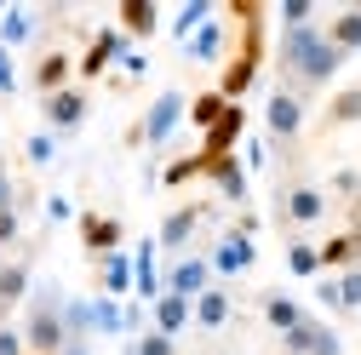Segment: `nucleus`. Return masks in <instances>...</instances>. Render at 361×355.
<instances>
[{"label": "nucleus", "mask_w": 361, "mask_h": 355, "mask_svg": "<svg viewBox=\"0 0 361 355\" xmlns=\"http://www.w3.org/2000/svg\"><path fill=\"white\" fill-rule=\"evenodd\" d=\"M230 316H235V304H230V292H224V287H207V292L190 304V327H201V332L230 327Z\"/></svg>", "instance_id": "19"}, {"label": "nucleus", "mask_w": 361, "mask_h": 355, "mask_svg": "<svg viewBox=\"0 0 361 355\" xmlns=\"http://www.w3.org/2000/svg\"><path fill=\"white\" fill-rule=\"evenodd\" d=\"M0 92H6V98L18 92V63H12V52H6V46H0Z\"/></svg>", "instance_id": "45"}, {"label": "nucleus", "mask_w": 361, "mask_h": 355, "mask_svg": "<svg viewBox=\"0 0 361 355\" xmlns=\"http://www.w3.org/2000/svg\"><path fill=\"white\" fill-rule=\"evenodd\" d=\"M29 86L40 98H52V92H63V86H75V52L69 46H47L35 58V69H29Z\"/></svg>", "instance_id": "12"}, {"label": "nucleus", "mask_w": 361, "mask_h": 355, "mask_svg": "<svg viewBox=\"0 0 361 355\" xmlns=\"http://www.w3.org/2000/svg\"><path fill=\"white\" fill-rule=\"evenodd\" d=\"M69 332H63V292L58 287H40L29 298V316H23V349L29 355H63Z\"/></svg>", "instance_id": "3"}, {"label": "nucleus", "mask_w": 361, "mask_h": 355, "mask_svg": "<svg viewBox=\"0 0 361 355\" xmlns=\"http://www.w3.org/2000/svg\"><path fill=\"white\" fill-rule=\"evenodd\" d=\"M252 230H258V218H252V212H241L235 224L212 241V252H207L212 275H247L252 263H258V241H252Z\"/></svg>", "instance_id": "5"}, {"label": "nucleus", "mask_w": 361, "mask_h": 355, "mask_svg": "<svg viewBox=\"0 0 361 355\" xmlns=\"http://www.w3.org/2000/svg\"><path fill=\"white\" fill-rule=\"evenodd\" d=\"M310 355H344V338H338L327 321H315V344H310Z\"/></svg>", "instance_id": "40"}, {"label": "nucleus", "mask_w": 361, "mask_h": 355, "mask_svg": "<svg viewBox=\"0 0 361 355\" xmlns=\"http://www.w3.org/2000/svg\"><path fill=\"white\" fill-rule=\"evenodd\" d=\"M230 46H235V40H230V23L212 18V23H201V29L184 40V58H190V63H224Z\"/></svg>", "instance_id": "16"}, {"label": "nucleus", "mask_w": 361, "mask_h": 355, "mask_svg": "<svg viewBox=\"0 0 361 355\" xmlns=\"http://www.w3.org/2000/svg\"><path fill=\"white\" fill-rule=\"evenodd\" d=\"M241 138H247V109H241V104H230L218 126H207V132H201V149H195V155H201V161H224V155H235V144H241Z\"/></svg>", "instance_id": "13"}, {"label": "nucleus", "mask_w": 361, "mask_h": 355, "mask_svg": "<svg viewBox=\"0 0 361 355\" xmlns=\"http://www.w3.org/2000/svg\"><path fill=\"white\" fill-rule=\"evenodd\" d=\"M258 316H264L269 332H293V327L310 316V309H304L293 292H264V298H258Z\"/></svg>", "instance_id": "21"}, {"label": "nucleus", "mask_w": 361, "mask_h": 355, "mask_svg": "<svg viewBox=\"0 0 361 355\" xmlns=\"http://www.w3.org/2000/svg\"><path fill=\"white\" fill-rule=\"evenodd\" d=\"M75 235H80V247L92 252V258H104V252H121V241H126V224H121L115 212L86 206V212H75Z\"/></svg>", "instance_id": "10"}, {"label": "nucleus", "mask_w": 361, "mask_h": 355, "mask_svg": "<svg viewBox=\"0 0 361 355\" xmlns=\"http://www.w3.org/2000/svg\"><path fill=\"white\" fill-rule=\"evenodd\" d=\"M184 115H190V92H178V86H166V92H155V104L144 109V120L132 126V149H166V138L178 126H184Z\"/></svg>", "instance_id": "4"}, {"label": "nucleus", "mask_w": 361, "mask_h": 355, "mask_svg": "<svg viewBox=\"0 0 361 355\" xmlns=\"http://www.w3.org/2000/svg\"><path fill=\"white\" fill-rule=\"evenodd\" d=\"M126 355H178V338H161V332H138Z\"/></svg>", "instance_id": "37"}, {"label": "nucleus", "mask_w": 361, "mask_h": 355, "mask_svg": "<svg viewBox=\"0 0 361 355\" xmlns=\"http://www.w3.org/2000/svg\"><path fill=\"white\" fill-rule=\"evenodd\" d=\"M235 161H241V166H247V172H264V166H269V149H264V144H258V138H247V144H241V155H235Z\"/></svg>", "instance_id": "41"}, {"label": "nucleus", "mask_w": 361, "mask_h": 355, "mask_svg": "<svg viewBox=\"0 0 361 355\" xmlns=\"http://www.w3.org/2000/svg\"><path fill=\"white\" fill-rule=\"evenodd\" d=\"M315 23V0H281V29H304Z\"/></svg>", "instance_id": "38"}, {"label": "nucleus", "mask_w": 361, "mask_h": 355, "mask_svg": "<svg viewBox=\"0 0 361 355\" xmlns=\"http://www.w3.org/2000/svg\"><path fill=\"white\" fill-rule=\"evenodd\" d=\"M322 35L333 40V52H338V58H355V52H361V6L333 12V18L322 23Z\"/></svg>", "instance_id": "23"}, {"label": "nucleus", "mask_w": 361, "mask_h": 355, "mask_svg": "<svg viewBox=\"0 0 361 355\" xmlns=\"http://www.w3.org/2000/svg\"><path fill=\"white\" fill-rule=\"evenodd\" d=\"M230 23L241 29V40H235V58H224L212 92H218L224 104H241V98L252 92L258 69H264V6H258V0H235V6H230Z\"/></svg>", "instance_id": "2"}, {"label": "nucleus", "mask_w": 361, "mask_h": 355, "mask_svg": "<svg viewBox=\"0 0 361 355\" xmlns=\"http://www.w3.org/2000/svg\"><path fill=\"white\" fill-rule=\"evenodd\" d=\"M132 52V40L115 29V23H104V29H92V40H86V52L75 58V75L80 80H98V75H109L121 58Z\"/></svg>", "instance_id": "7"}, {"label": "nucleus", "mask_w": 361, "mask_h": 355, "mask_svg": "<svg viewBox=\"0 0 361 355\" xmlns=\"http://www.w3.org/2000/svg\"><path fill=\"white\" fill-rule=\"evenodd\" d=\"M224 109H230V104H224L218 92H195V98H190V115H184V120H190L195 132H207V126H218V120H224Z\"/></svg>", "instance_id": "32"}, {"label": "nucleus", "mask_w": 361, "mask_h": 355, "mask_svg": "<svg viewBox=\"0 0 361 355\" xmlns=\"http://www.w3.org/2000/svg\"><path fill=\"white\" fill-rule=\"evenodd\" d=\"M327 126H355L361 120V86H350V92H338L333 104H327V115H322Z\"/></svg>", "instance_id": "34"}, {"label": "nucleus", "mask_w": 361, "mask_h": 355, "mask_svg": "<svg viewBox=\"0 0 361 355\" xmlns=\"http://www.w3.org/2000/svg\"><path fill=\"white\" fill-rule=\"evenodd\" d=\"M161 292H166V281H161V252H155V235H149V241L132 247V298H138V304H155Z\"/></svg>", "instance_id": "14"}, {"label": "nucleus", "mask_w": 361, "mask_h": 355, "mask_svg": "<svg viewBox=\"0 0 361 355\" xmlns=\"http://www.w3.org/2000/svg\"><path fill=\"white\" fill-rule=\"evenodd\" d=\"M63 332H69V344L92 338V298H63Z\"/></svg>", "instance_id": "30"}, {"label": "nucleus", "mask_w": 361, "mask_h": 355, "mask_svg": "<svg viewBox=\"0 0 361 355\" xmlns=\"http://www.w3.org/2000/svg\"><path fill=\"white\" fill-rule=\"evenodd\" d=\"M92 275H98V292H104V298H121V304H126V292H132V252L121 247V252L92 258Z\"/></svg>", "instance_id": "17"}, {"label": "nucleus", "mask_w": 361, "mask_h": 355, "mask_svg": "<svg viewBox=\"0 0 361 355\" xmlns=\"http://www.w3.org/2000/svg\"><path fill=\"white\" fill-rule=\"evenodd\" d=\"M315 252H322V270H355V263H361V230H338Z\"/></svg>", "instance_id": "24"}, {"label": "nucleus", "mask_w": 361, "mask_h": 355, "mask_svg": "<svg viewBox=\"0 0 361 355\" xmlns=\"http://www.w3.org/2000/svg\"><path fill=\"white\" fill-rule=\"evenodd\" d=\"M23 155H29V166H52V161H58V138H52V132H47V126H40V132H35V138L23 144Z\"/></svg>", "instance_id": "35"}, {"label": "nucleus", "mask_w": 361, "mask_h": 355, "mask_svg": "<svg viewBox=\"0 0 361 355\" xmlns=\"http://www.w3.org/2000/svg\"><path fill=\"white\" fill-rule=\"evenodd\" d=\"M23 241V212H0V247H18Z\"/></svg>", "instance_id": "42"}, {"label": "nucleus", "mask_w": 361, "mask_h": 355, "mask_svg": "<svg viewBox=\"0 0 361 355\" xmlns=\"http://www.w3.org/2000/svg\"><path fill=\"white\" fill-rule=\"evenodd\" d=\"M92 332H104V338H121L126 332V304L121 298H92Z\"/></svg>", "instance_id": "27"}, {"label": "nucleus", "mask_w": 361, "mask_h": 355, "mask_svg": "<svg viewBox=\"0 0 361 355\" xmlns=\"http://www.w3.org/2000/svg\"><path fill=\"white\" fill-rule=\"evenodd\" d=\"M144 69H149V58H144V52H138V46H132V52H126V58H121V75H132V80H138V75H144Z\"/></svg>", "instance_id": "46"}, {"label": "nucleus", "mask_w": 361, "mask_h": 355, "mask_svg": "<svg viewBox=\"0 0 361 355\" xmlns=\"http://www.w3.org/2000/svg\"><path fill=\"white\" fill-rule=\"evenodd\" d=\"M276 69L281 86L293 98H310L344 69V58L333 52V40L322 35V23H304V29H281V46H276Z\"/></svg>", "instance_id": "1"}, {"label": "nucleus", "mask_w": 361, "mask_h": 355, "mask_svg": "<svg viewBox=\"0 0 361 355\" xmlns=\"http://www.w3.org/2000/svg\"><path fill=\"white\" fill-rule=\"evenodd\" d=\"M0 12H6V6H0Z\"/></svg>", "instance_id": "49"}, {"label": "nucleus", "mask_w": 361, "mask_h": 355, "mask_svg": "<svg viewBox=\"0 0 361 355\" xmlns=\"http://www.w3.org/2000/svg\"><path fill=\"white\" fill-rule=\"evenodd\" d=\"M212 218V201H184V206H172L161 218V230H155V252H172V258H184L190 241L201 235V224Z\"/></svg>", "instance_id": "6"}, {"label": "nucleus", "mask_w": 361, "mask_h": 355, "mask_svg": "<svg viewBox=\"0 0 361 355\" xmlns=\"http://www.w3.org/2000/svg\"><path fill=\"white\" fill-rule=\"evenodd\" d=\"M327 189H315V184H287L281 189V224H293V230H310V224H322L327 218Z\"/></svg>", "instance_id": "11"}, {"label": "nucleus", "mask_w": 361, "mask_h": 355, "mask_svg": "<svg viewBox=\"0 0 361 355\" xmlns=\"http://www.w3.org/2000/svg\"><path fill=\"white\" fill-rule=\"evenodd\" d=\"M333 195L355 206V195H361V172H355V166H344V172H333ZM333 195H327V201H333Z\"/></svg>", "instance_id": "39"}, {"label": "nucleus", "mask_w": 361, "mask_h": 355, "mask_svg": "<svg viewBox=\"0 0 361 355\" xmlns=\"http://www.w3.org/2000/svg\"><path fill=\"white\" fill-rule=\"evenodd\" d=\"M195 178H207V161H201V155H178V161H166L161 184H166V189H184V184H195Z\"/></svg>", "instance_id": "33"}, {"label": "nucleus", "mask_w": 361, "mask_h": 355, "mask_svg": "<svg viewBox=\"0 0 361 355\" xmlns=\"http://www.w3.org/2000/svg\"><path fill=\"white\" fill-rule=\"evenodd\" d=\"M149 332L161 338H178V332H190V298H178V292H161L149 304Z\"/></svg>", "instance_id": "20"}, {"label": "nucleus", "mask_w": 361, "mask_h": 355, "mask_svg": "<svg viewBox=\"0 0 361 355\" xmlns=\"http://www.w3.org/2000/svg\"><path fill=\"white\" fill-rule=\"evenodd\" d=\"M218 18V6H212V0H184V6H178V18H172V35L178 40H190L201 23H212Z\"/></svg>", "instance_id": "31"}, {"label": "nucleus", "mask_w": 361, "mask_h": 355, "mask_svg": "<svg viewBox=\"0 0 361 355\" xmlns=\"http://www.w3.org/2000/svg\"><path fill=\"white\" fill-rule=\"evenodd\" d=\"M35 29H40V12H29V6H6L0 12V46H23V40H35Z\"/></svg>", "instance_id": "26"}, {"label": "nucleus", "mask_w": 361, "mask_h": 355, "mask_svg": "<svg viewBox=\"0 0 361 355\" xmlns=\"http://www.w3.org/2000/svg\"><path fill=\"white\" fill-rule=\"evenodd\" d=\"M207 184L218 189V201H230V206H247V166L235 155H224V161H207Z\"/></svg>", "instance_id": "18"}, {"label": "nucleus", "mask_w": 361, "mask_h": 355, "mask_svg": "<svg viewBox=\"0 0 361 355\" xmlns=\"http://www.w3.org/2000/svg\"><path fill=\"white\" fill-rule=\"evenodd\" d=\"M115 29H121L126 40H149V35L161 29V6H155V0H121Z\"/></svg>", "instance_id": "22"}, {"label": "nucleus", "mask_w": 361, "mask_h": 355, "mask_svg": "<svg viewBox=\"0 0 361 355\" xmlns=\"http://www.w3.org/2000/svg\"><path fill=\"white\" fill-rule=\"evenodd\" d=\"M264 126H269V138H276L281 149L304 138V98H293L287 86H276V92L264 98Z\"/></svg>", "instance_id": "9"}, {"label": "nucleus", "mask_w": 361, "mask_h": 355, "mask_svg": "<svg viewBox=\"0 0 361 355\" xmlns=\"http://www.w3.org/2000/svg\"><path fill=\"white\" fill-rule=\"evenodd\" d=\"M63 355H92V344H63Z\"/></svg>", "instance_id": "47"}, {"label": "nucleus", "mask_w": 361, "mask_h": 355, "mask_svg": "<svg viewBox=\"0 0 361 355\" xmlns=\"http://www.w3.org/2000/svg\"><path fill=\"white\" fill-rule=\"evenodd\" d=\"M47 218L52 224H75V201L69 195H47Z\"/></svg>", "instance_id": "44"}, {"label": "nucleus", "mask_w": 361, "mask_h": 355, "mask_svg": "<svg viewBox=\"0 0 361 355\" xmlns=\"http://www.w3.org/2000/svg\"><path fill=\"white\" fill-rule=\"evenodd\" d=\"M35 270H29V258H6V263H0V309H6V316H12V309L29 298V281Z\"/></svg>", "instance_id": "25"}, {"label": "nucleus", "mask_w": 361, "mask_h": 355, "mask_svg": "<svg viewBox=\"0 0 361 355\" xmlns=\"http://www.w3.org/2000/svg\"><path fill=\"white\" fill-rule=\"evenodd\" d=\"M86 115H92V98H86V86H63V92L40 98V120H47L52 138H69V132H80Z\"/></svg>", "instance_id": "8"}, {"label": "nucleus", "mask_w": 361, "mask_h": 355, "mask_svg": "<svg viewBox=\"0 0 361 355\" xmlns=\"http://www.w3.org/2000/svg\"><path fill=\"white\" fill-rule=\"evenodd\" d=\"M287 270H293L298 281H315V275H322V252H315V241H304V235L287 241Z\"/></svg>", "instance_id": "28"}, {"label": "nucleus", "mask_w": 361, "mask_h": 355, "mask_svg": "<svg viewBox=\"0 0 361 355\" xmlns=\"http://www.w3.org/2000/svg\"><path fill=\"white\" fill-rule=\"evenodd\" d=\"M310 344H315V316H304L293 332H281V355H310Z\"/></svg>", "instance_id": "36"}, {"label": "nucleus", "mask_w": 361, "mask_h": 355, "mask_svg": "<svg viewBox=\"0 0 361 355\" xmlns=\"http://www.w3.org/2000/svg\"><path fill=\"white\" fill-rule=\"evenodd\" d=\"M6 321H12V316H6V309H0V327H6Z\"/></svg>", "instance_id": "48"}, {"label": "nucleus", "mask_w": 361, "mask_h": 355, "mask_svg": "<svg viewBox=\"0 0 361 355\" xmlns=\"http://www.w3.org/2000/svg\"><path fill=\"white\" fill-rule=\"evenodd\" d=\"M0 355H29V349H23V327H18V321L0 327Z\"/></svg>", "instance_id": "43"}, {"label": "nucleus", "mask_w": 361, "mask_h": 355, "mask_svg": "<svg viewBox=\"0 0 361 355\" xmlns=\"http://www.w3.org/2000/svg\"><path fill=\"white\" fill-rule=\"evenodd\" d=\"M333 304H338V316H361V263L333 275Z\"/></svg>", "instance_id": "29"}, {"label": "nucleus", "mask_w": 361, "mask_h": 355, "mask_svg": "<svg viewBox=\"0 0 361 355\" xmlns=\"http://www.w3.org/2000/svg\"><path fill=\"white\" fill-rule=\"evenodd\" d=\"M161 281H166V292H178V298H190V304H195V298L212 287V263H207V252H184Z\"/></svg>", "instance_id": "15"}]
</instances>
